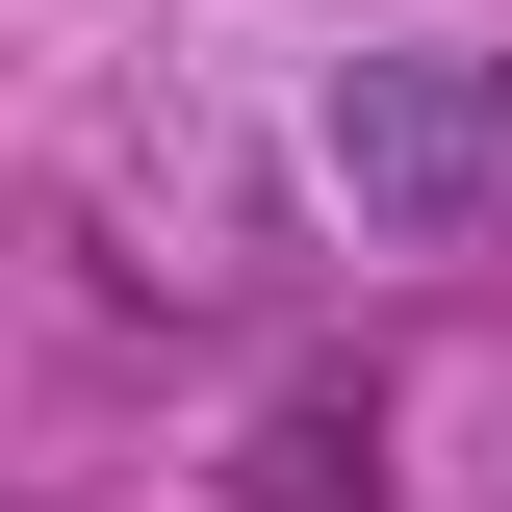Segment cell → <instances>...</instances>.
<instances>
[{
  "label": "cell",
  "instance_id": "cell-1",
  "mask_svg": "<svg viewBox=\"0 0 512 512\" xmlns=\"http://www.w3.org/2000/svg\"><path fill=\"white\" fill-rule=\"evenodd\" d=\"M333 205L359 231H512V52H359L333 77Z\"/></svg>",
  "mask_w": 512,
  "mask_h": 512
},
{
  "label": "cell",
  "instance_id": "cell-2",
  "mask_svg": "<svg viewBox=\"0 0 512 512\" xmlns=\"http://www.w3.org/2000/svg\"><path fill=\"white\" fill-rule=\"evenodd\" d=\"M256 512H384V436L359 410H282V436H256Z\"/></svg>",
  "mask_w": 512,
  "mask_h": 512
}]
</instances>
